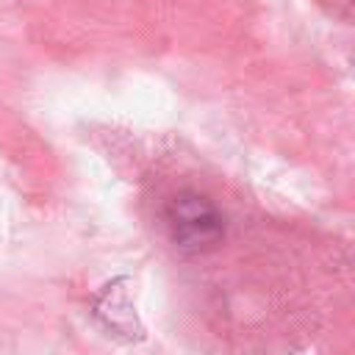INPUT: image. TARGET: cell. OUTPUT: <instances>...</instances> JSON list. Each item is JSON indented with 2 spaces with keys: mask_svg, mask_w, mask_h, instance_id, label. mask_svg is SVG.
Here are the masks:
<instances>
[{
  "mask_svg": "<svg viewBox=\"0 0 355 355\" xmlns=\"http://www.w3.org/2000/svg\"><path fill=\"white\" fill-rule=\"evenodd\" d=\"M164 219L169 227V239L183 252H208L225 236V219L219 208L197 191L175 194L166 202Z\"/></svg>",
  "mask_w": 355,
  "mask_h": 355,
  "instance_id": "6da1fadb",
  "label": "cell"
}]
</instances>
